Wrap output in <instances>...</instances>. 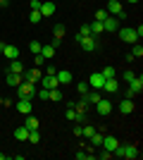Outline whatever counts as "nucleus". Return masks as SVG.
Returning a JSON list of instances; mask_svg holds the SVG:
<instances>
[{
  "label": "nucleus",
  "instance_id": "obj_43",
  "mask_svg": "<svg viewBox=\"0 0 143 160\" xmlns=\"http://www.w3.org/2000/svg\"><path fill=\"white\" fill-rule=\"evenodd\" d=\"M136 91H134V88H126V98H129V100H134V98H136Z\"/></svg>",
  "mask_w": 143,
  "mask_h": 160
},
{
  "label": "nucleus",
  "instance_id": "obj_50",
  "mask_svg": "<svg viewBox=\"0 0 143 160\" xmlns=\"http://www.w3.org/2000/svg\"><path fill=\"white\" fill-rule=\"evenodd\" d=\"M0 105H5V98H2V96H0Z\"/></svg>",
  "mask_w": 143,
  "mask_h": 160
},
{
  "label": "nucleus",
  "instance_id": "obj_24",
  "mask_svg": "<svg viewBox=\"0 0 143 160\" xmlns=\"http://www.w3.org/2000/svg\"><path fill=\"white\" fill-rule=\"evenodd\" d=\"M43 79V88H55V86H60V84H57V79H55V77H50V74H48V77H41Z\"/></svg>",
  "mask_w": 143,
  "mask_h": 160
},
{
  "label": "nucleus",
  "instance_id": "obj_29",
  "mask_svg": "<svg viewBox=\"0 0 143 160\" xmlns=\"http://www.w3.org/2000/svg\"><path fill=\"white\" fill-rule=\"evenodd\" d=\"M41 55H43V58H55V48L48 43V46H43V48H41Z\"/></svg>",
  "mask_w": 143,
  "mask_h": 160
},
{
  "label": "nucleus",
  "instance_id": "obj_30",
  "mask_svg": "<svg viewBox=\"0 0 143 160\" xmlns=\"http://www.w3.org/2000/svg\"><path fill=\"white\" fill-rule=\"evenodd\" d=\"M41 48H43V43H41V41H31V43H29V50H31L34 55H38V53H41Z\"/></svg>",
  "mask_w": 143,
  "mask_h": 160
},
{
  "label": "nucleus",
  "instance_id": "obj_4",
  "mask_svg": "<svg viewBox=\"0 0 143 160\" xmlns=\"http://www.w3.org/2000/svg\"><path fill=\"white\" fill-rule=\"evenodd\" d=\"M112 17H117V19H126V12L122 10V0H107V7H105Z\"/></svg>",
  "mask_w": 143,
  "mask_h": 160
},
{
  "label": "nucleus",
  "instance_id": "obj_37",
  "mask_svg": "<svg viewBox=\"0 0 143 160\" xmlns=\"http://www.w3.org/2000/svg\"><path fill=\"white\" fill-rule=\"evenodd\" d=\"M64 117H67V120H72V122H76V120H79V112H76L74 108H69L67 112H64Z\"/></svg>",
  "mask_w": 143,
  "mask_h": 160
},
{
  "label": "nucleus",
  "instance_id": "obj_20",
  "mask_svg": "<svg viewBox=\"0 0 143 160\" xmlns=\"http://www.w3.org/2000/svg\"><path fill=\"white\" fill-rule=\"evenodd\" d=\"M88 141H91V148H98V146L102 143V132H98V129H95V132L88 136Z\"/></svg>",
  "mask_w": 143,
  "mask_h": 160
},
{
  "label": "nucleus",
  "instance_id": "obj_19",
  "mask_svg": "<svg viewBox=\"0 0 143 160\" xmlns=\"http://www.w3.org/2000/svg\"><path fill=\"white\" fill-rule=\"evenodd\" d=\"M129 88H134V91H136V93L141 96V91H143V77H141V74H136V77H134V79H131Z\"/></svg>",
  "mask_w": 143,
  "mask_h": 160
},
{
  "label": "nucleus",
  "instance_id": "obj_44",
  "mask_svg": "<svg viewBox=\"0 0 143 160\" xmlns=\"http://www.w3.org/2000/svg\"><path fill=\"white\" fill-rule=\"evenodd\" d=\"M50 46H53V48H55V50H57V48H60V46H62V38H53V41H50Z\"/></svg>",
  "mask_w": 143,
  "mask_h": 160
},
{
  "label": "nucleus",
  "instance_id": "obj_2",
  "mask_svg": "<svg viewBox=\"0 0 143 160\" xmlns=\"http://www.w3.org/2000/svg\"><path fill=\"white\" fill-rule=\"evenodd\" d=\"M79 41V46H81V50H86V53H95L98 50V36H83V38H76Z\"/></svg>",
  "mask_w": 143,
  "mask_h": 160
},
{
  "label": "nucleus",
  "instance_id": "obj_41",
  "mask_svg": "<svg viewBox=\"0 0 143 160\" xmlns=\"http://www.w3.org/2000/svg\"><path fill=\"white\" fill-rule=\"evenodd\" d=\"M41 2L43 0H29V7H31V10H41Z\"/></svg>",
  "mask_w": 143,
  "mask_h": 160
},
{
  "label": "nucleus",
  "instance_id": "obj_21",
  "mask_svg": "<svg viewBox=\"0 0 143 160\" xmlns=\"http://www.w3.org/2000/svg\"><path fill=\"white\" fill-rule=\"evenodd\" d=\"M7 72H14V74H21L24 72V65H21L19 60H10V65H7Z\"/></svg>",
  "mask_w": 143,
  "mask_h": 160
},
{
  "label": "nucleus",
  "instance_id": "obj_28",
  "mask_svg": "<svg viewBox=\"0 0 143 160\" xmlns=\"http://www.w3.org/2000/svg\"><path fill=\"white\" fill-rule=\"evenodd\" d=\"M100 74L105 77V79H112V77H117V69H115L112 65H107V67H105V69H102Z\"/></svg>",
  "mask_w": 143,
  "mask_h": 160
},
{
  "label": "nucleus",
  "instance_id": "obj_27",
  "mask_svg": "<svg viewBox=\"0 0 143 160\" xmlns=\"http://www.w3.org/2000/svg\"><path fill=\"white\" fill-rule=\"evenodd\" d=\"M76 91H79V96H86V93L91 91L88 81H79V84H76Z\"/></svg>",
  "mask_w": 143,
  "mask_h": 160
},
{
  "label": "nucleus",
  "instance_id": "obj_10",
  "mask_svg": "<svg viewBox=\"0 0 143 160\" xmlns=\"http://www.w3.org/2000/svg\"><path fill=\"white\" fill-rule=\"evenodd\" d=\"M86 81H88V86H91V88H98V91H100V88H102V84H105V77H102L100 72H93V74H91V77H88Z\"/></svg>",
  "mask_w": 143,
  "mask_h": 160
},
{
  "label": "nucleus",
  "instance_id": "obj_51",
  "mask_svg": "<svg viewBox=\"0 0 143 160\" xmlns=\"http://www.w3.org/2000/svg\"><path fill=\"white\" fill-rule=\"evenodd\" d=\"M126 2H138V0H126Z\"/></svg>",
  "mask_w": 143,
  "mask_h": 160
},
{
  "label": "nucleus",
  "instance_id": "obj_12",
  "mask_svg": "<svg viewBox=\"0 0 143 160\" xmlns=\"http://www.w3.org/2000/svg\"><path fill=\"white\" fill-rule=\"evenodd\" d=\"M95 110H98V115H110L112 112V103H110L107 98H100L95 103Z\"/></svg>",
  "mask_w": 143,
  "mask_h": 160
},
{
  "label": "nucleus",
  "instance_id": "obj_6",
  "mask_svg": "<svg viewBox=\"0 0 143 160\" xmlns=\"http://www.w3.org/2000/svg\"><path fill=\"white\" fill-rule=\"evenodd\" d=\"M41 77H43V74H41L38 67H34V69H24V72H21V81H31V84H36Z\"/></svg>",
  "mask_w": 143,
  "mask_h": 160
},
{
  "label": "nucleus",
  "instance_id": "obj_22",
  "mask_svg": "<svg viewBox=\"0 0 143 160\" xmlns=\"http://www.w3.org/2000/svg\"><path fill=\"white\" fill-rule=\"evenodd\" d=\"M83 98L88 100V105H91V103H93V105H95V103L100 100V91H98V88H91V91H88V93H86V96H83Z\"/></svg>",
  "mask_w": 143,
  "mask_h": 160
},
{
  "label": "nucleus",
  "instance_id": "obj_34",
  "mask_svg": "<svg viewBox=\"0 0 143 160\" xmlns=\"http://www.w3.org/2000/svg\"><path fill=\"white\" fill-rule=\"evenodd\" d=\"M36 96H38V98L41 100H50V88H38V91H36Z\"/></svg>",
  "mask_w": 143,
  "mask_h": 160
},
{
  "label": "nucleus",
  "instance_id": "obj_45",
  "mask_svg": "<svg viewBox=\"0 0 143 160\" xmlns=\"http://www.w3.org/2000/svg\"><path fill=\"white\" fill-rule=\"evenodd\" d=\"M100 158H102V160H110V158H115V155L110 153V151H105V148H102V153H100Z\"/></svg>",
  "mask_w": 143,
  "mask_h": 160
},
{
  "label": "nucleus",
  "instance_id": "obj_49",
  "mask_svg": "<svg viewBox=\"0 0 143 160\" xmlns=\"http://www.w3.org/2000/svg\"><path fill=\"white\" fill-rule=\"evenodd\" d=\"M2 50H5V43H2V41H0V53H2Z\"/></svg>",
  "mask_w": 143,
  "mask_h": 160
},
{
  "label": "nucleus",
  "instance_id": "obj_32",
  "mask_svg": "<svg viewBox=\"0 0 143 160\" xmlns=\"http://www.w3.org/2000/svg\"><path fill=\"white\" fill-rule=\"evenodd\" d=\"M131 58L136 60V58H143V48H141V43H134V48H131Z\"/></svg>",
  "mask_w": 143,
  "mask_h": 160
},
{
  "label": "nucleus",
  "instance_id": "obj_38",
  "mask_svg": "<svg viewBox=\"0 0 143 160\" xmlns=\"http://www.w3.org/2000/svg\"><path fill=\"white\" fill-rule=\"evenodd\" d=\"M107 17H110L107 10H98V12H95V19H98V22H105Z\"/></svg>",
  "mask_w": 143,
  "mask_h": 160
},
{
  "label": "nucleus",
  "instance_id": "obj_36",
  "mask_svg": "<svg viewBox=\"0 0 143 160\" xmlns=\"http://www.w3.org/2000/svg\"><path fill=\"white\" fill-rule=\"evenodd\" d=\"M50 100H62V91H60V86L50 88Z\"/></svg>",
  "mask_w": 143,
  "mask_h": 160
},
{
  "label": "nucleus",
  "instance_id": "obj_26",
  "mask_svg": "<svg viewBox=\"0 0 143 160\" xmlns=\"http://www.w3.org/2000/svg\"><path fill=\"white\" fill-rule=\"evenodd\" d=\"M105 31V29H102V22H91V33H93V36H98V33H102Z\"/></svg>",
  "mask_w": 143,
  "mask_h": 160
},
{
  "label": "nucleus",
  "instance_id": "obj_14",
  "mask_svg": "<svg viewBox=\"0 0 143 160\" xmlns=\"http://www.w3.org/2000/svg\"><path fill=\"white\" fill-rule=\"evenodd\" d=\"M2 55H5L7 60H19V48H17V46H7V43H5Z\"/></svg>",
  "mask_w": 143,
  "mask_h": 160
},
{
  "label": "nucleus",
  "instance_id": "obj_47",
  "mask_svg": "<svg viewBox=\"0 0 143 160\" xmlns=\"http://www.w3.org/2000/svg\"><path fill=\"white\" fill-rule=\"evenodd\" d=\"M134 31H136V36H138V38H141V36H143V27H141V24H138V27L134 29Z\"/></svg>",
  "mask_w": 143,
  "mask_h": 160
},
{
  "label": "nucleus",
  "instance_id": "obj_31",
  "mask_svg": "<svg viewBox=\"0 0 143 160\" xmlns=\"http://www.w3.org/2000/svg\"><path fill=\"white\" fill-rule=\"evenodd\" d=\"M41 19H43V14L38 12V10H31V14H29V22H31V24H38Z\"/></svg>",
  "mask_w": 143,
  "mask_h": 160
},
{
  "label": "nucleus",
  "instance_id": "obj_18",
  "mask_svg": "<svg viewBox=\"0 0 143 160\" xmlns=\"http://www.w3.org/2000/svg\"><path fill=\"white\" fill-rule=\"evenodd\" d=\"M102 29H105V31H117V29H119V24H117V17H112V14H110L107 19L102 22Z\"/></svg>",
  "mask_w": 143,
  "mask_h": 160
},
{
  "label": "nucleus",
  "instance_id": "obj_8",
  "mask_svg": "<svg viewBox=\"0 0 143 160\" xmlns=\"http://www.w3.org/2000/svg\"><path fill=\"white\" fill-rule=\"evenodd\" d=\"M117 146H119L117 136H112V134L102 136V143H100V148H105V151H110V153H115V148H117Z\"/></svg>",
  "mask_w": 143,
  "mask_h": 160
},
{
  "label": "nucleus",
  "instance_id": "obj_17",
  "mask_svg": "<svg viewBox=\"0 0 143 160\" xmlns=\"http://www.w3.org/2000/svg\"><path fill=\"white\" fill-rule=\"evenodd\" d=\"M69 108H74V110H76L79 115H86V110H88V100H86V98L81 96V100H76V103H72Z\"/></svg>",
  "mask_w": 143,
  "mask_h": 160
},
{
  "label": "nucleus",
  "instance_id": "obj_35",
  "mask_svg": "<svg viewBox=\"0 0 143 160\" xmlns=\"http://www.w3.org/2000/svg\"><path fill=\"white\" fill-rule=\"evenodd\" d=\"M26 141H31V143H41V132H38V129H36V132H29Z\"/></svg>",
  "mask_w": 143,
  "mask_h": 160
},
{
  "label": "nucleus",
  "instance_id": "obj_23",
  "mask_svg": "<svg viewBox=\"0 0 143 160\" xmlns=\"http://www.w3.org/2000/svg\"><path fill=\"white\" fill-rule=\"evenodd\" d=\"M12 136H14L17 141H26V139H29V129H26V127H17Z\"/></svg>",
  "mask_w": 143,
  "mask_h": 160
},
{
  "label": "nucleus",
  "instance_id": "obj_39",
  "mask_svg": "<svg viewBox=\"0 0 143 160\" xmlns=\"http://www.w3.org/2000/svg\"><path fill=\"white\" fill-rule=\"evenodd\" d=\"M53 33H55V38H64V27H62V24H57V27L53 29Z\"/></svg>",
  "mask_w": 143,
  "mask_h": 160
},
{
  "label": "nucleus",
  "instance_id": "obj_40",
  "mask_svg": "<svg viewBox=\"0 0 143 160\" xmlns=\"http://www.w3.org/2000/svg\"><path fill=\"white\" fill-rule=\"evenodd\" d=\"M134 77H136V72H131V69H126V72L122 74V79L126 81V84H131V79H134Z\"/></svg>",
  "mask_w": 143,
  "mask_h": 160
},
{
  "label": "nucleus",
  "instance_id": "obj_5",
  "mask_svg": "<svg viewBox=\"0 0 143 160\" xmlns=\"http://www.w3.org/2000/svg\"><path fill=\"white\" fill-rule=\"evenodd\" d=\"M119 38H122L124 43H138V36H136V31H134L131 27L119 29Z\"/></svg>",
  "mask_w": 143,
  "mask_h": 160
},
{
  "label": "nucleus",
  "instance_id": "obj_16",
  "mask_svg": "<svg viewBox=\"0 0 143 160\" xmlns=\"http://www.w3.org/2000/svg\"><path fill=\"white\" fill-rule=\"evenodd\" d=\"M5 81H7V86H19L21 84V74H14V72H5Z\"/></svg>",
  "mask_w": 143,
  "mask_h": 160
},
{
  "label": "nucleus",
  "instance_id": "obj_9",
  "mask_svg": "<svg viewBox=\"0 0 143 160\" xmlns=\"http://www.w3.org/2000/svg\"><path fill=\"white\" fill-rule=\"evenodd\" d=\"M38 12H41L43 17H53V14L57 12V5H55L53 0H43V2H41V10H38Z\"/></svg>",
  "mask_w": 143,
  "mask_h": 160
},
{
  "label": "nucleus",
  "instance_id": "obj_7",
  "mask_svg": "<svg viewBox=\"0 0 143 160\" xmlns=\"http://www.w3.org/2000/svg\"><path fill=\"white\" fill-rule=\"evenodd\" d=\"M55 79H57V84L64 86V84H72V81H74V74L69 72V69H57V72H55Z\"/></svg>",
  "mask_w": 143,
  "mask_h": 160
},
{
  "label": "nucleus",
  "instance_id": "obj_11",
  "mask_svg": "<svg viewBox=\"0 0 143 160\" xmlns=\"http://www.w3.org/2000/svg\"><path fill=\"white\" fill-rule=\"evenodd\" d=\"M100 91H105V93H117V91H119V81H117V77H112V79H105V84H102Z\"/></svg>",
  "mask_w": 143,
  "mask_h": 160
},
{
  "label": "nucleus",
  "instance_id": "obj_33",
  "mask_svg": "<svg viewBox=\"0 0 143 160\" xmlns=\"http://www.w3.org/2000/svg\"><path fill=\"white\" fill-rule=\"evenodd\" d=\"M83 36H91V24H81L79 33H76V38H83Z\"/></svg>",
  "mask_w": 143,
  "mask_h": 160
},
{
  "label": "nucleus",
  "instance_id": "obj_46",
  "mask_svg": "<svg viewBox=\"0 0 143 160\" xmlns=\"http://www.w3.org/2000/svg\"><path fill=\"white\" fill-rule=\"evenodd\" d=\"M55 72H57V69H55L53 65H50V67H48V69H45V74H50V77H55Z\"/></svg>",
  "mask_w": 143,
  "mask_h": 160
},
{
  "label": "nucleus",
  "instance_id": "obj_15",
  "mask_svg": "<svg viewBox=\"0 0 143 160\" xmlns=\"http://www.w3.org/2000/svg\"><path fill=\"white\" fill-rule=\"evenodd\" d=\"M131 112H134V100L129 98L119 100V115H131Z\"/></svg>",
  "mask_w": 143,
  "mask_h": 160
},
{
  "label": "nucleus",
  "instance_id": "obj_48",
  "mask_svg": "<svg viewBox=\"0 0 143 160\" xmlns=\"http://www.w3.org/2000/svg\"><path fill=\"white\" fill-rule=\"evenodd\" d=\"M10 5V0H0V7H7Z\"/></svg>",
  "mask_w": 143,
  "mask_h": 160
},
{
  "label": "nucleus",
  "instance_id": "obj_3",
  "mask_svg": "<svg viewBox=\"0 0 143 160\" xmlns=\"http://www.w3.org/2000/svg\"><path fill=\"white\" fill-rule=\"evenodd\" d=\"M17 96L19 98H26V100H31L36 96V86L31 84V81H21L19 86H17Z\"/></svg>",
  "mask_w": 143,
  "mask_h": 160
},
{
  "label": "nucleus",
  "instance_id": "obj_42",
  "mask_svg": "<svg viewBox=\"0 0 143 160\" xmlns=\"http://www.w3.org/2000/svg\"><path fill=\"white\" fill-rule=\"evenodd\" d=\"M43 60H45V58H43L41 53H38V55H34V65H36V67H41V65H43Z\"/></svg>",
  "mask_w": 143,
  "mask_h": 160
},
{
  "label": "nucleus",
  "instance_id": "obj_13",
  "mask_svg": "<svg viewBox=\"0 0 143 160\" xmlns=\"http://www.w3.org/2000/svg\"><path fill=\"white\" fill-rule=\"evenodd\" d=\"M17 112H19V115H31V100L19 98V100H17Z\"/></svg>",
  "mask_w": 143,
  "mask_h": 160
},
{
  "label": "nucleus",
  "instance_id": "obj_1",
  "mask_svg": "<svg viewBox=\"0 0 143 160\" xmlns=\"http://www.w3.org/2000/svg\"><path fill=\"white\" fill-rule=\"evenodd\" d=\"M115 158H124V160H138L141 158V153H138V146H134V143H126V146H119L115 148Z\"/></svg>",
  "mask_w": 143,
  "mask_h": 160
},
{
  "label": "nucleus",
  "instance_id": "obj_25",
  "mask_svg": "<svg viewBox=\"0 0 143 160\" xmlns=\"http://www.w3.org/2000/svg\"><path fill=\"white\" fill-rule=\"evenodd\" d=\"M24 127H26L29 132H36L41 124H38V120H36V117H26V120H24Z\"/></svg>",
  "mask_w": 143,
  "mask_h": 160
}]
</instances>
